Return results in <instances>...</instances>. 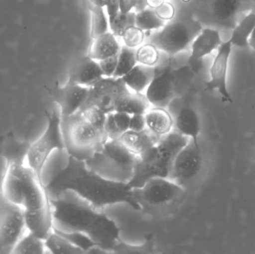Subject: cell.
I'll return each instance as SVG.
<instances>
[{
	"mask_svg": "<svg viewBox=\"0 0 255 254\" xmlns=\"http://www.w3.org/2000/svg\"><path fill=\"white\" fill-rule=\"evenodd\" d=\"M189 140L174 130L162 137L153 147L139 157L133 176L128 184L132 189H138L152 177L169 178L177 154Z\"/></svg>",
	"mask_w": 255,
	"mask_h": 254,
	"instance_id": "4",
	"label": "cell"
},
{
	"mask_svg": "<svg viewBox=\"0 0 255 254\" xmlns=\"http://www.w3.org/2000/svg\"><path fill=\"white\" fill-rule=\"evenodd\" d=\"M0 196L24 212L52 210L50 196L35 173L26 165H5Z\"/></svg>",
	"mask_w": 255,
	"mask_h": 254,
	"instance_id": "3",
	"label": "cell"
},
{
	"mask_svg": "<svg viewBox=\"0 0 255 254\" xmlns=\"http://www.w3.org/2000/svg\"><path fill=\"white\" fill-rule=\"evenodd\" d=\"M136 12L130 11L124 13L119 11L113 17L109 19V25L114 35L122 37L128 28L135 25Z\"/></svg>",
	"mask_w": 255,
	"mask_h": 254,
	"instance_id": "34",
	"label": "cell"
},
{
	"mask_svg": "<svg viewBox=\"0 0 255 254\" xmlns=\"http://www.w3.org/2000/svg\"><path fill=\"white\" fill-rule=\"evenodd\" d=\"M129 90L123 78L103 77L89 86L88 97L79 111L97 107L106 113L115 112L120 97Z\"/></svg>",
	"mask_w": 255,
	"mask_h": 254,
	"instance_id": "9",
	"label": "cell"
},
{
	"mask_svg": "<svg viewBox=\"0 0 255 254\" xmlns=\"http://www.w3.org/2000/svg\"><path fill=\"white\" fill-rule=\"evenodd\" d=\"M230 40L223 42L217 49V53L211 65V80L206 83V90H217L221 95L223 102L233 103L232 95L228 89L227 76L229 58L232 51Z\"/></svg>",
	"mask_w": 255,
	"mask_h": 254,
	"instance_id": "13",
	"label": "cell"
},
{
	"mask_svg": "<svg viewBox=\"0 0 255 254\" xmlns=\"http://www.w3.org/2000/svg\"><path fill=\"white\" fill-rule=\"evenodd\" d=\"M136 52L137 49L126 45L121 48L118 54V66L113 77L122 78L136 65L138 62Z\"/></svg>",
	"mask_w": 255,
	"mask_h": 254,
	"instance_id": "29",
	"label": "cell"
},
{
	"mask_svg": "<svg viewBox=\"0 0 255 254\" xmlns=\"http://www.w3.org/2000/svg\"><path fill=\"white\" fill-rule=\"evenodd\" d=\"M139 156L131 153L118 140H108L87 166L100 175L114 181L128 183L133 176Z\"/></svg>",
	"mask_w": 255,
	"mask_h": 254,
	"instance_id": "6",
	"label": "cell"
},
{
	"mask_svg": "<svg viewBox=\"0 0 255 254\" xmlns=\"http://www.w3.org/2000/svg\"><path fill=\"white\" fill-rule=\"evenodd\" d=\"M145 95L152 107L166 108L175 95V77L172 70L166 68L156 74Z\"/></svg>",
	"mask_w": 255,
	"mask_h": 254,
	"instance_id": "15",
	"label": "cell"
},
{
	"mask_svg": "<svg viewBox=\"0 0 255 254\" xmlns=\"http://www.w3.org/2000/svg\"><path fill=\"white\" fill-rule=\"evenodd\" d=\"M161 137L155 135L149 130L134 131H128L118 139L131 153L140 156L154 146Z\"/></svg>",
	"mask_w": 255,
	"mask_h": 254,
	"instance_id": "21",
	"label": "cell"
},
{
	"mask_svg": "<svg viewBox=\"0 0 255 254\" xmlns=\"http://www.w3.org/2000/svg\"><path fill=\"white\" fill-rule=\"evenodd\" d=\"M211 8L214 20L219 26L233 29L240 14L251 10V0H212Z\"/></svg>",
	"mask_w": 255,
	"mask_h": 254,
	"instance_id": "16",
	"label": "cell"
},
{
	"mask_svg": "<svg viewBox=\"0 0 255 254\" xmlns=\"http://www.w3.org/2000/svg\"><path fill=\"white\" fill-rule=\"evenodd\" d=\"M136 56L139 64L147 66H154L158 61V51L155 46L151 43H148L137 49Z\"/></svg>",
	"mask_w": 255,
	"mask_h": 254,
	"instance_id": "36",
	"label": "cell"
},
{
	"mask_svg": "<svg viewBox=\"0 0 255 254\" xmlns=\"http://www.w3.org/2000/svg\"><path fill=\"white\" fill-rule=\"evenodd\" d=\"M53 231L61 237L67 239L70 243L83 250L85 254H91V251L98 245L86 234L80 231H73L72 232H65L53 227Z\"/></svg>",
	"mask_w": 255,
	"mask_h": 254,
	"instance_id": "32",
	"label": "cell"
},
{
	"mask_svg": "<svg viewBox=\"0 0 255 254\" xmlns=\"http://www.w3.org/2000/svg\"><path fill=\"white\" fill-rule=\"evenodd\" d=\"M31 143L21 140L12 132L0 137V157L5 165L26 164V157Z\"/></svg>",
	"mask_w": 255,
	"mask_h": 254,
	"instance_id": "17",
	"label": "cell"
},
{
	"mask_svg": "<svg viewBox=\"0 0 255 254\" xmlns=\"http://www.w3.org/2000/svg\"><path fill=\"white\" fill-rule=\"evenodd\" d=\"M154 239L152 234L145 237V242L141 245H130L122 240L118 242L113 250L115 254H149L154 253Z\"/></svg>",
	"mask_w": 255,
	"mask_h": 254,
	"instance_id": "30",
	"label": "cell"
},
{
	"mask_svg": "<svg viewBox=\"0 0 255 254\" xmlns=\"http://www.w3.org/2000/svg\"><path fill=\"white\" fill-rule=\"evenodd\" d=\"M89 86L67 82L64 86H57L52 92L54 101L58 104L61 116H71L80 110L86 100Z\"/></svg>",
	"mask_w": 255,
	"mask_h": 254,
	"instance_id": "14",
	"label": "cell"
},
{
	"mask_svg": "<svg viewBox=\"0 0 255 254\" xmlns=\"http://www.w3.org/2000/svg\"><path fill=\"white\" fill-rule=\"evenodd\" d=\"M89 1L90 2L92 3L93 4H95V5L106 7L110 0H89Z\"/></svg>",
	"mask_w": 255,
	"mask_h": 254,
	"instance_id": "47",
	"label": "cell"
},
{
	"mask_svg": "<svg viewBox=\"0 0 255 254\" xmlns=\"http://www.w3.org/2000/svg\"><path fill=\"white\" fill-rule=\"evenodd\" d=\"M136 0H121L120 2V11L127 13L131 11L132 8L134 7Z\"/></svg>",
	"mask_w": 255,
	"mask_h": 254,
	"instance_id": "44",
	"label": "cell"
},
{
	"mask_svg": "<svg viewBox=\"0 0 255 254\" xmlns=\"http://www.w3.org/2000/svg\"><path fill=\"white\" fill-rule=\"evenodd\" d=\"M146 129L145 125V115H130L129 130L130 131H140Z\"/></svg>",
	"mask_w": 255,
	"mask_h": 254,
	"instance_id": "42",
	"label": "cell"
},
{
	"mask_svg": "<svg viewBox=\"0 0 255 254\" xmlns=\"http://www.w3.org/2000/svg\"><path fill=\"white\" fill-rule=\"evenodd\" d=\"M165 25V21L157 16L155 9L147 7L142 11L136 13L135 26L138 27L142 31L159 29L163 28Z\"/></svg>",
	"mask_w": 255,
	"mask_h": 254,
	"instance_id": "31",
	"label": "cell"
},
{
	"mask_svg": "<svg viewBox=\"0 0 255 254\" xmlns=\"http://www.w3.org/2000/svg\"><path fill=\"white\" fill-rule=\"evenodd\" d=\"M155 12L163 20H171L175 15V8L171 3L164 1L161 5L155 8Z\"/></svg>",
	"mask_w": 255,
	"mask_h": 254,
	"instance_id": "41",
	"label": "cell"
},
{
	"mask_svg": "<svg viewBox=\"0 0 255 254\" xmlns=\"http://www.w3.org/2000/svg\"><path fill=\"white\" fill-rule=\"evenodd\" d=\"M105 133L109 140H118L123 134L118 129L114 120L113 112L107 114V119L105 125Z\"/></svg>",
	"mask_w": 255,
	"mask_h": 254,
	"instance_id": "39",
	"label": "cell"
},
{
	"mask_svg": "<svg viewBox=\"0 0 255 254\" xmlns=\"http://www.w3.org/2000/svg\"><path fill=\"white\" fill-rule=\"evenodd\" d=\"M155 75L156 70L153 66L139 64L122 78L129 89L142 92L148 87Z\"/></svg>",
	"mask_w": 255,
	"mask_h": 254,
	"instance_id": "23",
	"label": "cell"
},
{
	"mask_svg": "<svg viewBox=\"0 0 255 254\" xmlns=\"http://www.w3.org/2000/svg\"><path fill=\"white\" fill-rule=\"evenodd\" d=\"M26 231L24 210L0 196V254H11Z\"/></svg>",
	"mask_w": 255,
	"mask_h": 254,
	"instance_id": "10",
	"label": "cell"
},
{
	"mask_svg": "<svg viewBox=\"0 0 255 254\" xmlns=\"http://www.w3.org/2000/svg\"><path fill=\"white\" fill-rule=\"evenodd\" d=\"M44 240L26 231L19 239L12 254H43L46 253Z\"/></svg>",
	"mask_w": 255,
	"mask_h": 254,
	"instance_id": "27",
	"label": "cell"
},
{
	"mask_svg": "<svg viewBox=\"0 0 255 254\" xmlns=\"http://www.w3.org/2000/svg\"><path fill=\"white\" fill-rule=\"evenodd\" d=\"M46 250L54 254H85V252L52 229L44 240Z\"/></svg>",
	"mask_w": 255,
	"mask_h": 254,
	"instance_id": "28",
	"label": "cell"
},
{
	"mask_svg": "<svg viewBox=\"0 0 255 254\" xmlns=\"http://www.w3.org/2000/svg\"><path fill=\"white\" fill-rule=\"evenodd\" d=\"M147 7H148L147 0H136V4H135L134 6L135 12L136 13L142 11L144 9L146 8Z\"/></svg>",
	"mask_w": 255,
	"mask_h": 254,
	"instance_id": "45",
	"label": "cell"
},
{
	"mask_svg": "<svg viewBox=\"0 0 255 254\" xmlns=\"http://www.w3.org/2000/svg\"><path fill=\"white\" fill-rule=\"evenodd\" d=\"M222 43L221 35L217 28H205L201 30L192 43L190 62H199L204 57L217 50Z\"/></svg>",
	"mask_w": 255,
	"mask_h": 254,
	"instance_id": "19",
	"label": "cell"
},
{
	"mask_svg": "<svg viewBox=\"0 0 255 254\" xmlns=\"http://www.w3.org/2000/svg\"><path fill=\"white\" fill-rule=\"evenodd\" d=\"M50 198L72 191L89 202L94 208L117 204H128L136 211L142 210L127 183L114 181L100 175L86 162L69 156L67 166L45 185Z\"/></svg>",
	"mask_w": 255,
	"mask_h": 254,
	"instance_id": "1",
	"label": "cell"
},
{
	"mask_svg": "<svg viewBox=\"0 0 255 254\" xmlns=\"http://www.w3.org/2000/svg\"><path fill=\"white\" fill-rule=\"evenodd\" d=\"M200 24L194 20L172 21L161 31L151 35L150 42L170 57L184 50L200 32Z\"/></svg>",
	"mask_w": 255,
	"mask_h": 254,
	"instance_id": "8",
	"label": "cell"
},
{
	"mask_svg": "<svg viewBox=\"0 0 255 254\" xmlns=\"http://www.w3.org/2000/svg\"><path fill=\"white\" fill-rule=\"evenodd\" d=\"M80 112L90 124L105 133V125H106L108 113H105L104 111L97 107H89V108L81 110Z\"/></svg>",
	"mask_w": 255,
	"mask_h": 254,
	"instance_id": "35",
	"label": "cell"
},
{
	"mask_svg": "<svg viewBox=\"0 0 255 254\" xmlns=\"http://www.w3.org/2000/svg\"><path fill=\"white\" fill-rule=\"evenodd\" d=\"M249 47H251L255 52V28L249 39Z\"/></svg>",
	"mask_w": 255,
	"mask_h": 254,
	"instance_id": "48",
	"label": "cell"
},
{
	"mask_svg": "<svg viewBox=\"0 0 255 254\" xmlns=\"http://www.w3.org/2000/svg\"><path fill=\"white\" fill-rule=\"evenodd\" d=\"M118 55H113L109 58L99 61L100 68L104 77H113L117 66H118Z\"/></svg>",
	"mask_w": 255,
	"mask_h": 254,
	"instance_id": "38",
	"label": "cell"
},
{
	"mask_svg": "<svg viewBox=\"0 0 255 254\" xmlns=\"http://www.w3.org/2000/svg\"><path fill=\"white\" fill-rule=\"evenodd\" d=\"M120 2H121V0H110L109 1V4L106 6L109 19L113 17L120 11Z\"/></svg>",
	"mask_w": 255,
	"mask_h": 254,
	"instance_id": "43",
	"label": "cell"
},
{
	"mask_svg": "<svg viewBox=\"0 0 255 254\" xmlns=\"http://www.w3.org/2000/svg\"><path fill=\"white\" fill-rule=\"evenodd\" d=\"M184 186L168 177H155L145 182L142 187L133 189L139 204L145 203L153 207L165 205L178 198L184 192Z\"/></svg>",
	"mask_w": 255,
	"mask_h": 254,
	"instance_id": "11",
	"label": "cell"
},
{
	"mask_svg": "<svg viewBox=\"0 0 255 254\" xmlns=\"http://www.w3.org/2000/svg\"><path fill=\"white\" fill-rule=\"evenodd\" d=\"M50 203L53 220L73 231L84 233L103 250L113 253L121 240V228L113 219L94 208L61 196L50 198Z\"/></svg>",
	"mask_w": 255,
	"mask_h": 254,
	"instance_id": "2",
	"label": "cell"
},
{
	"mask_svg": "<svg viewBox=\"0 0 255 254\" xmlns=\"http://www.w3.org/2000/svg\"><path fill=\"white\" fill-rule=\"evenodd\" d=\"M61 117V132L69 156L88 161L109 140L106 133L90 124L80 111Z\"/></svg>",
	"mask_w": 255,
	"mask_h": 254,
	"instance_id": "5",
	"label": "cell"
},
{
	"mask_svg": "<svg viewBox=\"0 0 255 254\" xmlns=\"http://www.w3.org/2000/svg\"><path fill=\"white\" fill-rule=\"evenodd\" d=\"M114 120L119 131L122 134L129 130V123H130V115L125 112H113Z\"/></svg>",
	"mask_w": 255,
	"mask_h": 254,
	"instance_id": "40",
	"label": "cell"
},
{
	"mask_svg": "<svg viewBox=\"0 0 255 254\" xmlns=\"http://www.w3.org/2000/svg\"><path fill=\"white\" fill-rule=\"evenodd\" d=\"M251 10L255 12V0H251Z\"/></svg>",
	"mask_w": 255,
	"mask_h": 254,
	"instance_id": "49",
	"label": "cell"
},
{
	"mask_svg": "<svg viewBox=\"0 0 255 254\" xmlns=\"http://www.w3.org/2000/svg\"><path fill=\"white\" fill-rule=\"evenodd\" d=\"M47 126L41 136L31 143L26 157V165L42 180V171L51 154L65 149L61 128V114L46 111Z\"/></svg>",
	"mask_w": 255,
	"mask_h": 254,
	"instance_id": "7",
	"label": "cell"
},
{
	"mask_svg": "<svg viewBox=\"0 0 255 254\" xmlns=\"http://www.w3.org/2000/svg\"><path fill=\"white\" fill-rule=\"evenodd\" d=\"M150 107L151 104L145 95L129 90L120 97L115 111L125 112L130 115L145 114Z\"/></svg>",
	"mask_w": 255,
	"mask_h": 254,
	"instance_id": "24",
	"label": "cell"
},
{
	"mask_svg": "<svg viewBox=\"0 0 255 254\" xmlns=\"http://www.w3.org/2000/svg\"><path fill=\"white\" fill-rule=\"evenodd\" d=\"M202 166L203 156L199 142L190 140L177 154L169 178L183 186L199 175Z\"/></svg>",
	"mask_w": 255,
	"mask_h": 254,
	"instance_id": "12",
	"label": "cell"
},
{
	"mask_svg": "<svg viewBox=\"0 0 255 254\" xmlns=\"http://www.w3.org/2000/svg\"><path fill=\"white\" fill-rule=\"evenodd\" d=\"M144 115L147 129L159 137L173 131L174 120L166 108L151 107Z\"/></svg>",
	"mask_w": 255,
	"mask_h": 254,
	"instance_id": "22",
	"label": "cell"
},
{
	"mask_svg": "<svg viewBox=\"0 0 255 254\" xmlns=\"http://www.w3.org/2000/svg\"><path fill=\"white\" fill-rule=\"evenodd\" d=\"M164 1L165 0H147V4H148V7L155 9L161 5Z\"/></svg>",
	"mask_w": 255,
	"mask_h": 254,
	"instance_id": "46",
	"label": "cell"
},
{
	"mask_svg": "<svg viewBox=\"0 0 255 254\" xmlns=\"http://www.w3.org/2000/svg\"><path fill=\"white\" fill-rule=\"evenodd\" d=\"M255 28V12L250 10L234 27L229 40L233 46L249 47V39Z\"/></svg>",
	"mask_w": 255,
	"mask_h": 254,
	"instance_id": "26",
	"label": "cell"
},
{
	"mask_svg": "<svg viewBox=\"0 0 255 254\" xmlns=\"http://www.w3.org/2000/svg\"><path fill=\"white\" fill-rule=\"evenodd\" d=\"M122 37L126 46L135 48L139 46L143 42L145 34L142 29L134 25L128 28L123 34Z\"/></svg>",
	"mask_w": 255,
	"mask_h": 254,
	"instance_id": "37",
	"label": "cell"
},
{
	"mask_svg": "<svg viewBox=\"0 0 255 254\" xmlns=\"http://www.w3.org/2000/svg\"><path fill=\"white\" fill-rule=\"evenodd\" d=\"M92 15V26H91V37L97 38L102 34L109 31V22L105 13L104 9L101 6L95 5L92 3L89 4Z\"/></svg>",
	"mask_w": 255,
	"mask_h": 254,
	"instance_id": "33",
	"label": "cell"
},
{
	"mask_svg": "<svg viewBox=\"0 0 255 254\" xmlns=\"http://www.w3.org/2000/svg\"><path fill=\"white\" fill-rule=\"evenodd\" d=\"M103 72L99 62L89 56L80 58L70 70L69 82L91 86L103 79Z\"/></svg>",
	"mask_w": 255,
	"mask_h": 254,
	"instance_id": "18",
	"label": "cell"
},
{
	"mask_svg": "<svg viewBox=\"0 0 255 254\" xmlns=\"http://www.w3.org/2000/svg\"><path fill=\"white\" fill-rule=\"evenodd\" d=\"M174 131L199 143L201 133V120L197 111L190 106L181 107L174 122Z\"/></svg>",
	"mask_w": 255,
	"mask_h": 254,
	"instance_id": "20",
	"label": "cell"
},
{
	"mask_svg": "<svg viewBox=\"0 0 255 254\" xmlns=\"http://www.w3.org/2000/svg\"><path fill=\"white\" fill-rule=\"evenodd\" d=\"M94 40L88 53L90 58L96 61H101L119 54L121 47L113 33L108 31Z\"/></svg>",
	"mask_w": 255,
	"mask_h": 254,
	"instance_id": "25",
	"label": "cell"
}]
</instances>
